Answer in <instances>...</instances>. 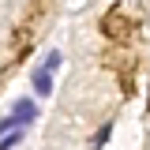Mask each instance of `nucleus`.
Here are the masks:
<instances>
[{
    "instance_id": "obj_2",
    "label": "nucleus",
    "mask_w": 150,
    "mask_h": 150,
    "mask_svg": "<svg viewBox=\"0 0 150 150\" xmlns=\"http://www.w3.org/2000/svg\"><path fill=\"white\" fill-rule=\"evenodd\" d=\"M34 90H38V98H49L53 94V71H34Z\"/></svg>"
},
{
    "instance_id": "obj_5",
    "label": "nucleus",
    "mask_w": 150,
    "mask_h": 150,
    "mask_svg": "<svg viewBox=\"0 0 150 150\" xmlns=\"http://www.w3.org/2000/svg\"><path fill=\"white\" fill-rule=\"evenodd\" d=\"M11 128H19V124H15V120H11V116H4V120H0V135H8V131H11Z\"/></svg>"
},
{
    "instance_id": "obj_4",
    "label": "nucleus",
    "mask_w": 150,
    "mask_h": 150,
    "mask_svg": "<svg viewBox=\"0 0 150 150\" xmlns=\"http://www.w3.org/2000/svg\"><path fill=\"white\" fill-rule=\"evenodd\" d=\"M60 60H64V53H60V49H49V56H45V64H41V68H45V71H56V68H60Z\"/></svg>"
},
{
    "instance_id": "obj_3",
    "label": "nucleus",
    "mask_w": 150,
    "mask_h": 150,
    "mask_svg": "<svg viewBox=\"0 0 150 150\" xmlns=\"http://www.w3.org/2000/svg\"><path fill=\"white\" fill-rule=\"evenodd\" d=\"M23 143V128H11L8 135H0V150H15Z\"/></svg>"
},
{
    "instance_id": "obj_1",
    "label": "nucleus",
    "mask_w": 150,
    "mask_h": 150,
    "mask_svg": "<svg viewBox=\"0 0 150 150\" xmlns=\"http://www.w3.org/2000/svg\"><path fill=\"white\" fill-rule=\"evenodd\" d=\"M11 120H15L19 128H30V124L38 120V105L30 101V98H19V101H15V109H11Z\"/></svg>"
}]
</instances>
